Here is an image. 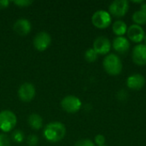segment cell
Returning <instances> with one entry per match:
<instances>
[{"instance_id":"30bf717a","label":"cell","mask_w":146,"mask_h":146,"mask_svg":"<svg viewBox=\"0 0 146 146\" xmlns=\"http://www.w3.org/2000/svg\"><path fill=\"white\" fill-rule=\"evenodd\" d=\"M51 43V37L47 32H40L33 38V46L38 51L45 50Z\"/></svg>"},{"instance_id":"5bb4252c","label":"cell","mask_w":146,"mask_h":146,"mask_svg":"<svg viewBox=\"0 0 146 146\" xmlns=\"http://www.w3.org/2000/svg\"><path fill=\"white\" fill-rule=\"evenodd\" d=\"M112 46L116 52L120 54H125L130 49V42L125 36L115 37L113 40Z\"/></svg>"},{"instance_id":"5b68a950","label":"cell","mask_w":146,"mask_h":146,"mask_svg":"<svg viewBox=\"0 0 146 146\" xmlns=\"http://www.w3.org/2000/svg\"><path fill=\"white\" fill-rule=\"evenodd\" d=\"M61 106L64 111L74 114L81 109L82 102L79 98L74 95H68L63 98V99L61 101Z\"/></svg>"},{"instance_id":"7a4b0ae2","label":"cell","mask_w":146,"mask_h":146,"mask_svg":"<svg viewBox=\"0 0 146 146\" xmlns=\"http://www.w3.org/2000/svg\"><path fill=\"white\" fill-rule=\"evenodd\" d=\"M103 67L104 68V71L108 74L112 76H116L120 74L123 68L121 58L114 53H110L106 55L103 61Z\"/></svg>"},{"instance_id":"484cf974","label":"cell","mask_w":146,"mask_h":146,"mask_svg":"<svg viewBox=\"0 0 146 146\" xmlns=\"http://www.w3.org/2000/svg\"><path fill=\"white\" fill-rule=\"evenodd\" d=\"M140 10L146 15V3H143L140 6Z\"/></svg>"},{"instance_id":"ba28073f","label":"cell","mask_w":146,"mask_h":146,"mask_svg":"<svg viewBox=\"0 0 146 146\" xmlns=\"http://www.w3.org/2000/svg\"><path fill=\"white\" fill-rule=\"evenodd\" d=\"M36 94L35 87L33 84L26 82L21 85V86L18 89V97L21 101L25 103L31 102Z\"/></svg>"},{"instance_id":"8fae6325","label":"cell","mask_w":146,"mask_h":146,"mask_svg":"<svg viewBox=\"0 0 146 146\" xmlns=\"http://www.w3.org/2000/svg\"><path fill=\"white\" fill-rule=\"evenodd\" d=\"M132 58L136 65H146V45L144 44H139L134 46L132 52Z\"/></svg>"},{"instance_id":"cb8c5ba5","label":"cell","mask_w":146,"mask_h":146,"mask_svg":"<svg viewBox=\"0 0 146 146\" xmlns=\"http://www.w3.org/2000/svg\"><path fill=\"white\" fill-rule=\"evenodd\" d=\"M74 146H95V143L90 139H81L77 141Z\"/></svg>"},{"instance_id":"603a6c76","label":"cell","mask_w":146,"mask_h":146,"mask_svg":"<svg viewBox=\"0 0 146 146\" xmlns=\"http://www.w3.org/2000/svg\"><path fill=\"white\" fill-rule=\"evenodd\" d=\"M13 3L19 7L24 8V7L30 6L33 3V1H31V0H16V1H14Z\"/></svg>"},{"instance_id":"d4e9b609","label":"cell","mask_w":146,"mask_h":146,"mask_svg":"<svg viewBox=\"0 0 146 146\" xmlns=\"http://www.w3.org/2000/svg\"><path fill=\"white\" fill-rule=\"evenodd\" d=\"M9 0H0V9H5L8 8L9 5Z\"/></svg>"},{"instance_id":"52a82bcc","label":"cell","mask_w":146,"mask_h":146,"mask_svg":"<svg viewBox=\"0 0 146 146\" xmlns=\"http://www.w3.org/2000/svg\"><path fill=\"white\" fill-rule=\"evenodd\" d=\"M112 47L110 40L104 36L98 37L93 42L92 49L98 53V55H108Z\"/></svg>"},{"instance_id":"7c38bea8","label":"cell","mask_w":146,"mask_h":146,"mask_svg":"<svg viewBox=\"0 0 146 146\" xmlns=\"http://www.w3.org/2000/svg\"><path fill=\"white\" fill-rule=\"evenodd\" d=\"M126 84L129 89L133 91H139L145 85V78L141 74H133L128 76Z\"/></svg>"},{"instance_id":"ac0fdd59","label":"cell","mask_w":146,"mask_h":146,"mask_svg":"<svg viewBox=\"0 0 146 146\" xmlns=\"http://www.w3.org/2000/svg\"><path fill=\"white\" fill-rule=\"evenodd\" d=\"M98 55L92 48H89L88 50H86V52H85V59L86 60V62H96L98 60Z\"/></svg>"},{"instance_id":"4fadbf2b","label":"cell","mask_w":146,"mask_h":146,"mask_svg":"<svg viewBox=\"0 0 146 146\" xmlns=\"http://www.w3.org/2000/svg\"><path fill=\"white\" fill-rule=\"evenodd\" d=\"M14 31L20 36H26L27 35L32 29V25L31 22L25 18H21L18 19L13 26Z\"/></svg>"},{"instance_id":"ffe728a7","label":"cell","mask_w":146,"mask_h":146,"mask_svg":"<svg viewBox=\"0 0 146 146\" xmlns=\"http://www.w3.org/2000/svg\"><path fill=\"white\" fill-rule=\"evenodd\" d=\"M27 143L29 146H36L38 143V138L37 135L31 134L27 139Z\"/></svg>"},{"instance_id":"8992f818","label":"cell","mask_w":146,"mask_h":146,"mask_svg":"<svg viewBox=\"0 0 146 146\" xmlns=\"http://www.w3.org/2000/svg\"><path fill=\"white\" fill-rule=\"evenodd\" d=\"M129 9V2L127 0H115L109 6V13L111 16L123 17Z\"/></svg>"},{"instance_id":"9a60e30c","label":"cell","mask_w":146,"mask_h":146,"mask_svg":"<svg viewBox=\"0 0 146 146\" xmlns=\"http://www.w3.org/2000/svg\"><path fill=\"white\" fill-rule=\"evenodd\" d=\"M127 28L128 27L127 23L121 20H117L112 24V31L116 35V37L124 36L127 33Z\"/></svg>"},{"instance_id":"e0dca14e","label":"cell","mask_w":146,"mask_h":146,"mask_svg":"<svg viewBox=\"0 0 146 146\" xmlns=\"http://www.w3.org/2000/svg\"><path fill=\"white\" fill-rule=\"evenodd\" d=\"M132 19H133V21L134 22V24H136V25L142 26V25L146 24V15L145 13H143L140 9L137 10L133 13Z\"/></svg>"},{"instance_id":"277c9868","label":"cell","mask_w":146,"mask_h":146,"mask_svg":"<svg viewBox=\"0 0 146 146\" xmlns=\"http://www.w3.org/2000/svg\"><path fill=\"white\" fill-rule=\"evenodd\" d=\"M112 16L106 10H98L92 16V25L98 29H105L111 25Z\"/></svg>"},{"instance_id":"9c48e42d","label":"cell","mask_w":146,"mask_h":146,"mask_svg":"<svg viewBox=\"0 0 146 146\" xmlns=\"http://www.w3.org/2000/svg\"><path fill=\"white\" fill-rule=\"evenodd\" d=\"M127 35L128 40L139 44H141V42L144 40L145 33L141 26L133 24L130 27H128L127 31Z\"/></svg>"},{"instance_id":"7402d4cb","label":"cell","mask_w":146,"mask_h":146,"mask_svg":"<svg viewBox=\"0 0 146 146\" xmlns=\"http://www.w3.org/2000/svg\"><path fill=\"white\" fill-rule=\"evenodd\" d=\"M0 146H10V139L4 133H0Z\"/></svg>"},{"instance_id":"83f0119b","label":"cell","mask_w":146,"mask_h":146,"mask_svg":"<svg viewBox=\"0 0 146 146\" xmlns=\"http://www.w3.org/2000/svg\"><path fill=\"white\" fill-rule=\"evenodd\" d=\"M101 146H107V145H101Z\"/></svg>"},{"instance_id":"4316f807","label":"cell","mask_w":146,"mask_h":146,"mask_svg":"<svg viewBox=\"0 0 146 146\" xmlns=\"http://www.w3.org/2000/svg\"><path fill=\"white\" fill-rule=\"evenodd\" d=\"M143 41H144V43H145L144 44H145V45H146V33H145V38H144V40H143Z\"/></svg>"},{"instance_id":"2e32d148","label":"cell","mask_w":146,"mask_h":146,"mask_svg":"<svg viewBox=\"0 0 146 146\" xmlns=\"http://www.w3.org/2000/svg\"><path fill=\"white\" fill-rule=\"evenodd\" d=\"M28 124L34 130H39L43 126V119L38 114L33 113L28 117Z\"/></svg>"},{"instance_id":"6da1fadb","label":"cell","mask_w":146,"mask_h":146,"mask_svg":"<svg viewBox=\"0 0 146 146\" xmlns=\"http://www.w3.org/2000/svg\"><path fill=\"white\" fill-rule=\"evenodd\" d=\"M66 135L65 126L59 121H53L46 125L44 130V137L51 143L59 142Z\"/></svg>"},{"instance_id":"3957f363","label":"cell","mask_w":146,"mask_h":146,"mask_svg":"<svg viewBox=\"0 0 146 146\" xmlns=\"http://www.w3.org/2000/svg\"><path fill=\"white\" fill-rule=\"evenodd\" d=\"M17 123V118L14 112L4 110L0 112V130L8 133L13 130Z\"/></svg>"},{"instance_id":"d6986e66","label":"cell","mask_w":146,"mask_h":146,"mask_svg":"<svg viewBox=\"0 0 146 146\" xmlns=\"http://www.w3.org/2000/svg\"><path fill=\"white\" fill-rule=\"evenodd\" d=\"M11 137H12L13 141H15V143H21V142H22L24 140L25 135H24L22 131H21V130H15L12 133Z\"/></svg>"},{"instance_id":"44dd1931","label":"cell","mask_w":146,"mask_h":146,"mask_svg":"<svg viewBox=\"0 0 146 146\" xmlns=\"http://www.w3.org/2000/svg\"><path fill=\"white\" fill-rule=\"evenodd\" d=\"M94 142H95V144L98 146L105 145L106 139H105L104 135H103V134H98V135L95 136Z\"/></svg>"}]
</instances>
